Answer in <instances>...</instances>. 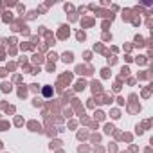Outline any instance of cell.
Here are the masks:
<instances>
[{
    "label": "cell",
    "instance_id": "1",
    "mask_svg": "<svg viewBox=\"0 0 153 153\" xmlns=\"http://www.w3.org/2000/svg\"><path fill=\"white\" fill-rule=\"evenodd\" d=\"M43 96L45 97H51L52 96V88L51 87H43Z\"/></svg>",
    "mask_w": 153,
    "mask_h": 153
}]
</instances>
